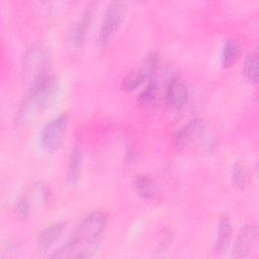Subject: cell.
I'll use <instances>...</instances> for the list:
<instances>
[{
    "mask_svg": "<svg viewBox=\"0 0 259 259\" xmlns=\"http://www.w3.org/2000/svg\"><path fill=\"white\" fill-rule=\"evenodd\" d=\"M108 222V215L103 210H94L86 215L72 233L70 238L57 249L54 258H90L98 250L99 237Z\"/></svg>",
    "mask_w": 259,
    "mask_h": 259,
    "instance_id": "6da1fadb",
    "label": "cell"
},
{
    "mask_svg": "<svg viewBox=\"0 0 259 259\" xmlns=\"http://www.w3.org/2000/svg\"><path fill=\"white\" fill-rule=\"evenodd\" d=\"M59 90V79L48 75L31 85L16 112V123L25 125L33 120L54 99Z\"/></svg>",
    "mask_w": 259,
    "mask_h": 259,
    "instance_id": "7a4b0ae2",
    "label": "cell"
},
{
    "mask_svg": "<svg viewBox=\"0 0 259 259\" xmlns=\"http://www.w3.org/2000/svg\"><path fill=\"white\" fill-rule=\"evenodd\" d=\"M51 56L47 47L40 42L32 44L25 52L22 63L23 79L30 85L48 76Z\"/></svg>",
    "mask_w": 259,
    "mask_h": 259,
    "instance_id": "3957f363",
    "label": "cell"
},
{
    "mask_svg": "<svg viewBox=\"0 0 259 259\" xmlns=\"http://www.w3.org/2000/svg\"><path fill=\"white\" fill-rule=\"evenodd\" d=\"M125 9V3L122 1H111L108 3L98 34V45L100 48H106L115 35L123 20Z\"/></svg>",
    "mask_w": 259,
    "mask_h": 259,
    "instance_id": "277c9868",
    "label": "cell"
},
{
    "mask_svg": "<svg viewBox=\"0 0 259 259\" xmlns=\"http://www.w3.org/2000/svg\"><path fill=\"white\" fill-rule=\"evenodd\" d=\"M67 125V115L60 114L48 121L42 126L39 133V145L45 152L53 153L60 148Z\"/></svg>",
    "mask_w": 259,
    "mask_h": 259,
    "instance_id": "5b68a950",
    "label": "cell"
},
{
    "mask_svg": "<svg viewBox=\"0 0 259 259\" xmlns=\"http://www.w3.org/2000/svg\"><path fill=\"white\" fill-rule=\"evenodd\" d=\"M158 66V55L149 54L138 68L130 72L121 82V89L124 91H134L139 88L145 81L154 75Z\"/></svg>",
    "mask_w": 259,
    "mask_h": 259,
    "instance_id": "8992f818",
    "label": "cell"
},
{
    "mask_svg": "<svg viewBox=\"0 0 259 259\" xmlns=\"http://www.w3.org/2000/svg\"><path fill=\"white\" fill-rule=\"evenodd\" d=\"M93 18V11L91 8H86L78 16V18L72 24L69 33L68 41L74 49H80L84 45L88 29L91 25Z\"/></svg>",
    "mask_w": 259,
    "mask_h": 259,
    "instance_id": "52a82bcc",
    "label": "cell"
},
{
    "mask_svg": "<svg viewBox=\"0 0 259 259\" xmlns=\"http://www.w3.org/2000/svg\"><path fill=\"white\" fill-rule=\"evenodd\" d=\"M257 234L258 231L256 225L250 224L244 226L236 238L232 250V256L234 258L248 257L254 248Z\"/></svg>",
    "mask_w": 259,
    "mask_h": 259,
    "instance_id": "ba28073f",
    "label": "cell"
},
{
    "mask_svg": "<svg viewBox=\"0 0 259 259\" xmlns=\"http://www.w3.org/2000/svg\"><path fill=\"white\" fill-rule=\"evenodd\" d=\"M188 97L187 87L177 78L168 84L165 93V102L170 109L180 110L187 103Z\"/></svg>",
    "mask_w": 259,
    "mask_h": 259,
    "instance_id": "9c48e42d",
    "label": "cell"
},
{
    "mask_svg": "<svg viewBox=\"0 0 259 259\" xmlns=\"http://www.w3.org/2000/svg\"><path fill=\"white\" fill-rule=\"evenodd\" d=\"M83 165V151L78 145L74 146L68 161L66 180L69 186H75L80 178Z\"/></svg>",
    "mask_w": 259,
    "mask_h": 259,
    "instance_id": "30bf717a",
    "label": "cell"
},
{
    "mask_svg": "<svg viewBox=\"0 0 259 259\" xmlns=\"http://www.w3.org/2000/svg\"><path fill=\"white\" fill-rule=\"evenodd\" d=\"M66 222L59 221L51 224L45 228L37 237V245L41 250H47L59 239L63 231L65 230Z\"/></svg>",
    "mask_w": 259,
    "mask_h": 259,
    "instance_id": "8fae6325",
    "label": "cell"
},
{
    "mask_svg": "<svg viewBox=\"0 0 259 259\" xmlns=\"http://www.w3.org/2000/svg\"><path fill=\"white\" fill-rule=\"evenodd\" d=\"M133 185L137 194L144 199H152L157 193V186L154 179L147 174L136 176Z\"/></svg>",
    "mask_w": 259,
    "mask_h": 259,
    "instance_id": "7c38bea8",
    "label": "cell"
},
{
    "mask_svg": "<svg viewBox=\"0 0 259 259\" xmlns=\"http://www.w3.org/2000/svg\"><path fill=\"white\" fill-rule=\"evenodd\" d=\"M232 237V225L227 217L220 219L217 228V239L214 245V251L217 253L224 252L230 245Z\"/></svg>",
    "mask_w": 259,
    "mask_h": 259,
    "instance_id": "4fadbf2b",
    "label": "cell"
},
{
    "mask_svg": "<svg viewBox=\"0 0 259 259\" xmlns=\"http://www.w3.org/2000/svg\"><path fill=\"white\" fill-rule=\"evenodd\" d=\"M241 46L238 39L229 38L224 42L222 50V66L224 68H231L239 58Z\"/></svg>",
    "mask_w": 259,
    "mask_h": 259,
    "instance_id": "5bb4252c",
    "label": "cell"
},
{
    "mask_svg": "<svg viewBox=\"0 0 259 259\" xmlns=\"http://www.w3.org/2000/svg\"><path fill=\"white\" fill-rule=\"evenodd\" d=\"M243 76L245 80L251 84H255L258 81V53L256 50L250 52L244 61Z\"/></svg>",
    "mask_w": 259,
    "mask_h": 259,
    "instance_id": "9a60e30c",
    "label": "cell"
},
{
    "mask_svg": "<svg viewBox=\"0 0 259 259\" xmlns=\"http://www.w3.org/2000/svg\"><path fill=\"white\" fill-rule=\"evenodd\" d=\"M232 183L236 188H244L247 182V168L241 161H236L232 167Z\"/></svg>",
    "mask_w": 259,
    "mask_h": 259,
    "instance_id": "2e32d148",
    "label": "cell"
},
{
    "mask_svg": "<svg viewBox=\"0 0 259 259\" xmlns=\"http://www.w3.org/2000/svg\"><path fill=\"white\" fill-rule=\"evenodd\" d=\"M158 95V82L152 80L148 83L146 88L140 93L138 101L141 105H150L153 103Z\"/></svg>",
    "mask_w": 259,
    "mask_h": 259,
    "instance_id": "e0dca14e",
    "label": "cell"
},
{
    "mask_svg": "<svg viewBox=\"0 0 259 259\" xmlns=\"http://www.w3.org/2000/svg\"><path fill=\"white\" fill-rule=\"evenodd\" d=\"M15 211H16V214L21 219H25L30 214L31 203H30V201L28 200V198L26 196L22 197L18 201V203L16 205V208H15Z\"/></svg>",
    "mask_w": 259,
    "mask_h": 259,
    "instance_id": "ac0fdd59",
    "label": "cell"
}]
</instances>
